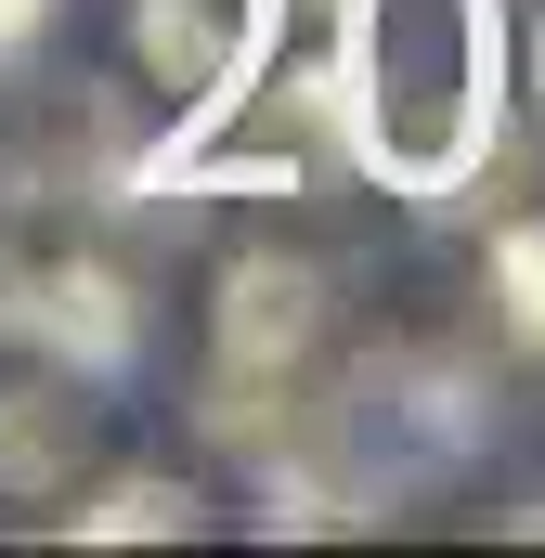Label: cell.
<instances>
[{
  "label": "cell",
  "instance_id": "1",
  "mask_svg": "<svg viewBox=\"0 0 545 558\" xmlns=\"http://www.w3.org/2000/svg\"><path fill=\"white\" fill-rule=\"evenodd\" d=\"M325 118L364 182H390L415 208L468 195L507 131V13L494 0H338Z\"/></svg>",
  "mask_w": 545,
  "mask_h": 558
},
{
  "label": "cell",
  "instance_id": "2",
  "mask_svg": "<svg viewBox=\"0 0 545 558\" xmlns=\"http://www.w3.org/2000/svg\"><path fill=\"white\" fill-rule=\"evenodd\" d=\"M272 26H286V0H131V52L169 78L182 131H208V118L261 78Z\"/></svg>",
  "mask_w": 545,
  "mask_h": 558
},
{
  "label": "cell",
  "instance_id": "3",
  "mask_svg": "<svg viewBox=\"0 0 545 558\" xmlns=\"http://www.w3.org/2000/svg\"><path fill=\"white\" fill-rule=\"evenodd\" d=\"M208 325H221V364L234 377H299L312 338H325V274L286 260V247H247V260H221Z\"/></svg>",
  "mask_w": 545,
  "mask_h": 558
},
{
  "label": "cell",
  "instance_id": "4",
  "mask_svg": "<svg viewBox=\"0 0 545 558\" xmlns=\"http://www.w3.org/2000/svg\"><path fill=\"white\" fill-rule=\"evenodd\" d=\"M13 338H39L78 390H105V377H131L143 351V312L131 286L105 274V260H52V274H26V312H13Z\"/></svg>",
  "mask_w": 545,
  "mask_h": 558
},
{
  "label": "cell",
  "instance_id": "5",
  "mask_svg": "<svg viewBox=\"0 0 545 558\" xmlns=\"http://www.w3.org/2000/svg\"><path fill=\"white\" fill-rule=\"evenodd\" d=\"M78 454H92L78 377H26V390H0V494H65Z\"/></svg>",
  "mask_w": 545,
  "mask_h": 558
},
{
  "label": "cell",
  "instance_id": "6",
  "mask_svg": "<svg viewBox=\"0 0 545 558\" xmlns=\"http://www.w3.org/2000/svg\"><path fill=\"white\" fill-rule=\"evenodd\" d=\"M65 533H78V546H182V533H195V494L156 481V468H131V481H105Z\"/></svg>",
  "mask_w": 545,
  "mask_h": 558
},
{
  "label": "cell",
  "instance_id": "7",
  "mask_svg": "<svg viewBox=\"0 0 545 558\" xmlns=\"http://www.w3.org/2000/svg\"><path fill=\"white\" fill-rule=\"evenodd\" d=\"M494 299H507V338L545 351V221H507V247H494Z\"/></svg>",
  "mask_w": 545,
  "mask_h": 558
},
{
  "label": "cell",
  "instance_id": "8",
  "mask_svg": "<svg viewBox=\"0 0 545 558\" xmlns=\"http://www.w3.org/2000/svg\"><path fill=\"white\" fill-rule=\"evenodd\" d=\"M52 26V0H0V65H26V39Z\"/></svg>",
  "mask_w": 545,
  "mask_h": 558
},
{
  "label": "cell",
  "instance_id": "9",
  "mask_svg": "<svg viewBox=\"0 0 545 558\" xmlns=\"http://www.w3.org/2000/svg\"><path fill=\"white\" fill-rule=\"evenodd\" d=\"M13 312H26V260L0 247V338H13Z\"/></svg>",
  "mask_w": 545,
  "mask_h": 558
},
{
  "label": "cell",
  "instance_id": "10",
  "mask_svg": "<svg viewBox=\"0 0 545 558\" xmlns=\"http://www.w3.org/2000/svg\"><path fill=\"white\" fill-rule=\"evenodd\" d=\"M507 533H520V546H545V494H533V507H520V520H507Z\"/></svg>",
  "mask_w": 545,
  "mask_h": 558
},
{
  "label": "cell",
  "instance_id": "11",
  "mask_svg": "<svg viewBox=\"0 0 545 558\" xmlns=\"http://www.w3.org/2000/svg\"><path fill=\"white\" fill-rule=\"evenodd\" d=\"M533 92H545V26H533Z\"/></svg>",
  "mask_w": 545,
  "mask_h": 558
}]
</instances>
